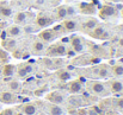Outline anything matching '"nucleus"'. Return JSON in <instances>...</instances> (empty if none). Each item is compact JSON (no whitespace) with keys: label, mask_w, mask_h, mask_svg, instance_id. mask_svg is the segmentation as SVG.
Masks as SVG:
<instances>
[{"label":"nucleus","mask_w":123,"mask_h":115,"mask_svg":"<svg viewBox=\"0 0 123 115\" xmlns=\"http://www.w3.org/2000/svg\"><path fill=\"white\" fill-rule=\"evenodd\" d=\"M63 26H57L55 29H45V30H42L41 32H38V38L41 39L42 42L44 43H49V42H53L54 39L56 38L60 33V30H62Z\"/></svg>","instance_id":"f257e3e1"},{"label":"nucleus","mask_w":123,"mask_h":115,"mask_svg":"<svg viewBox=\"0 0 123 115\" xmlns=\"http://www.w3.org/2000/svg\"><path fill=\"white\" fill-rule=\"evenodd\" d=\"M45 53H47V56H50V57H63L67 55V49L63 44L56 43V44L49 46L45 50Z\"/></svg>","instance_id":"f03ea898"},{"label":"nucleus","mask_w":123,"mask_h":115,"mask_svg":"<svg viewBox=\"0 0 123 115\" xmlns=\"http://www.w3.org/2000/svg\"><path fill=\"white\" fill-rule=\"evenodd\" d=\"M88 88L92 93H94L97 95H106L108 94L105 84L103 82H99V81H91L88 83Z\"/></svg>","instance_id":"7ed1b4c3"},{"label":"nucleus","mask_w":123,"mask_h":115,"mask_svg":"<svg viewBox=\"0 0 123 115\" xmlns=\"http://www.w3.org/2000/svg\"><path fill=\"white\" fill-rule=\"evenodd\" d=\"M116 14H117V10L111 5H104L99 11V17L102 19H108V18L114 17Z\"/></svg>","instance_id":"20e7f679"},{"label":"nucleus","mask_w":123,"mask_h":115,"mask_svg":"<svg viewBox=\"0 0 123 115\" xmlns=\"http://www.w3.org/2000/svg\"><path fill=\"white\" fill-rule=\"evenodd\" d=\"M45 99L49 102L54 103V105H61L65 101V95L62 93H60V91H51V93L47 94Z\"/></svg>","instance_id":"39448f33"},{"label":"nucleus","mask_w":123,"mask_h":115,"mask_svg":"<svg viewBox=\"0 0 123 115\" xmlns=\"http://www.w3.org/2000/svg\"><path fill=\"white\" fill-rule=\"evenodd\" d=\"M90 36H91L92 38L104 39V38H108V32H106V30H105L104 26L97 25L92 31H90Z\"/></svg>","instance_id":"423d86ee"},{"label":"nucleus","mask_w":123,"mask_h":115,"mask_svg":"<svg viewBox=\"0 0 123 115\" xmlns=\"http://www.w3.org/2000/svg\"><path fill=\"white\" fill-rule=\"evenodd\" d=\"M53 23H54V19H53L51 17H49L48 14H45V13L38 14V17H37V19H36V24H37V26H40V27H47V26L51 25Z\"/></svg>","instance_id":"0eeeda50"},{"label":"nucleus","mask_w":123,"mask_h":115,"mask_svg":"<svg viewBox=\"0 0 123 115\" xmlns=\"http://www.w3.org/2000/svg\"><path fill=\"white\" fill-rule=\"evenodd\" d=\"M69 42H71V45H72L74 52H82V50H84V38L79 37V36H73Z\"/></svg>","instance_id":"6e6552de"},{"label":"nucleus","mask_w":123,"mask_h":115,"mask_svg":"<svg viewBox=\"0 0 123 115\" xmlns=\"http://www.w3.org/2000/svg\"><path fill=\"white\" fill-rule=\"evenodd\" d=\"M47 47H45V44L44 42H42L41 39H37L32 43V52L35 55H42L43 52H45Z\"/></svg>","instance_id":"1a4fd4ad"},{"label":"nucleus","mask_w":123,"mask_h":115,"mask_svg":"<svg viewBox=\"0 0 123 115\" xmlns=\"http://www.w3.org/2000/svg\"><path fill=\"white\" fill-rule=\"evenodd\" d=\"M16 70H17L16 65H13V64H5L1 68V75L5 77H12L16 74Z\"/></svg>","instance_id":"9d476101"},{"label":"nucleus","mask_w":123,"mask_h":115,"mask_svg":"<svg viewBox=\"0 0 123 115\" xmlns=\"http://www.w3.org/2000/svg\"><path fill=\"white\" fill-rule=\"evenodd\" d=\"M14 101H16V96H14L12 93H10V91H4V93H1V95H0V102L6 103V105H11V103H13Z\"/></svg>","instance_id":"9b49d317"},{"label":"nucleus","mask_w":123,"mask_h":115,"mask_svg":"<svg viewBox=\"0 0 123 115\" xmlns=\"http://www.w3.org/2000/svg\"><path fill=\"white\" fill-rule=\"evenodd\" d=\"M82 89V84L80 81H78V79H74V81H72L69 84H68V90H69V93L71 94H78V93H80Z\"/></svg>","instance_id":"f8f14e48"},{"label":"nucleus","mask_w":123,"mask_h":115,"mask_svg":"<svg viewBox=\"0 0 123 115\" xmlns=\"http://www.w3.org/2000/svg\"><path fill=\"white\" fill-rule=\"evenodd\" d=\"M17 74H18V76L19 77H25L28 76L31 71H32V67L31 65H29V64H24V65H19L18 68H17Z\"/></svg>","instance_id":"ddd939ff"},{"label":"nucleus","mask_w":123,"mask_h":115,"mask_svg":"<svg viewBox=\"0 0 123 115\" xmlns=\"http://www.w3.org/2000/svg\"><path fill=\"white\" fill-rule=\"evenodd\" d=\"M29 16H31L29 12H19L16 14L14 17V23L20 25V24H25L29 20Z\"/></svg>","instance_id":"4468645a"},{"label":"nucleus","mask_w":123,"mask_h":115,"mask_svg":"<svg viewBox=\"0 0 123 115\" xmlns=\"http://www.w3.org/2000/svg\"><path fill=\"white\" fill-rule=\"evenodd\" d=\"M22 33V29L18 26V25H12V26H10V27H7V30H6V35L8 36V37H11V38H13V37H17V36H19Z\"/></svg>","instance_id":"2eb2a0df"},{"label":"nucleus","mask_w":123,"mask_h":115,"mask_svg":"<svg viewBox=\"0 0 123 115\" xmlns=\"http://www.w3.org/2000/svg\"><path fill=\"white\" fill-rule=\"evenodd\" d=\"M37 112V108L32 103H26L22 107V113L24 115H35Z\"/></svg>","instance_id":"dca6fc26"},{"label":"nucleus","mask_w":123,"mask_h":115,"mask_svg":"<svg viewBox=\"0 0 123 115\" xmlns=\"http://www.w3.org/2000/svg\"><path fill=\"white\" fill-rule=\"evenodd\" d=\"M97 74H98V76L100 77V78H108V77L110 76V69H109L108 65L103 64V65L98 67Z\"/></svg>","instance_id":"f3484780"},{"label":"nucleus","mask_w":123,"mask_h":115,"mask_svg":"<svg viewBox=\"0 0 123 115\" xmlns=\"http://www.w3.org/2000/svg\"><path fill=\"white\" fill-rule=\"evenodd\" d=\"M80 10H81L82 13H86V14H93L96 12V8L93 7L92 4H88V2H82L80 4Z\"/></svg>","instance_id":"a211bd4d"},{"label":"nucleus","mask_w":123,"mask_h":115,"mask_svg":"<svg viewBox=\"0 0 123 115\" xmlns=\"http://www.w3.org/2000/svg\"><path fill=\"white\" fill-rule=\"evenodd\" d=\"M49 114L50 115H63L65 114V110L60 107V105L51 103V106L49 107Z\"/></svg>","instance_id":"6ab92c4d"},{"label":"nucleus","mask_w":123,"mask_h":115,"mask_svg":"<svg viewBox=\"0 0 123 115\" xmlns=\"http://www.w3.org/2000/svg\"><path fill=\"white\" fill-rule=\"evenodd\" d=\"M98 25V20L97 19H88V20H86L84 24H82V27L86 30V31H90V30H93L96 26Z\"/></svg>","instance_id":"aec40b11"},{"label":"nucleus","mask_w":123,"mask_h":115,"mask_svg":"<svg viewBox=\"0 0 123 115\" xmlns=\"http://www.w3.org/2000/svg\"><path fill=\"white\" fill-rule=\"evenodd\" d=\"M110 89L112 93H121L123 91V83L121 81H112L110 84Z\"/></svg>","instance_id":"412c9836"},{"label":"nucleus","mask_w":123,"mask_h":115,"mask_svg":"<svg viewBox=\"0 0 123 115\" xmlns=\"http://www.w3.org/2000/svg\"><path fill=\"white\" fill-rule=\"evenodd\" d=\"M12 14V10L11 7H8L5 2L0 4V16L1 17H10Z\"/></svg>","instance_id":"4be33fe9"},{"label":"nucleus","mask_w":123,"mask_h":115,"mask_svg":"<svg viewBox=\"0 0 123 115\" xmlns=\"http://www.w3.org/2000/svg\"><path fill=\"white\" fill-rule=\"evenodd\" d=\"M56 75H57V77H59L61 81H68V79H71V77H72L71 73H69L68 70H65V69L57 70Z\"/></svg>","instance_id":"5701e85b"},{"label":"nucleus","mask_w":123,"mask_h":115,"mask_svg":"<svg viewBox=\"0 0 123 115\" xmlns=\"http://www.w3.org/2000/svg\"><path fill=\"white\" fill-rule=\"evenodd\" d=\"M62 26L66 31H75L77 30V23L74 20H65Z\"/></svg>","instance_id":"b1692460"},{"label":"nucleus","mask_w":123,"mask_h":115,"mask_svg":"<svg viewBox=\"0 0 123 115\" xmlns=\"http://www.w3.org/2000/svg\"><path fill=\"white\" fill-rule=\"evenodd\" d=\"M2 45H4V47L5 49H7V50H13L14 47H16V40L14 39H6V40H4L2 42Z\"/></svg>","instance_id":"393cba45"},{"label":"nucleus","mask_w":123,"mask_h":115,"mask_svg":"<svg viewBox=\"0 0 123 115\" xmlns=\"http://www.w3.org/2000/svg\"><path fill=\"white\" fill-rule=\"evenodd\" d=\"M111 70H112V74L115 76H123V65L116 64L111 68Z\"/></svg>","instance_id":"a878e982"},{"label":"nucleus","mask_w":123,"mask_h":115,"mask_svg":"<svg viewBox=\"0 0 123 115\" xmlns=\"http://www.w3.org/2000/svg\"><path fill=\"white\" fill-rule=\"evenodd\" d=\"M56 13H57V18H59V19H65V18L67 17V10H66L65 6H60V7L57 8Z\"/></svg>","instance_id":"bb28decb"},{"label":"nucleus","mask_w":123,"mask_h":115,"mask_svg":"<svg viewBox=\"0 0 123 115\" xmlns=\"http://www.w3.org/2000/svg\"><path fill=\"white\" fill-rule=\"evenodd\" d=\"M8 87H10V89L12 90V91H19L20 90V83L18 82V81H12V82H10V84H8Z\"/></svg>","instance_id":"cd10ccee"},{"label":"nucleus","mask_w":123,"mask_h":115,"mask_svg":"<svg viewBox=\"0 0 123 115\" xmlns=\"http://www.w3.org/2000/svg\"><path fill=\"white\" fill-rule=\"evenodd\" d=\"M7 59H8V55H7V52H6L4 49L0 47V63H6Z\"/></svg>","instance_id":"c85d7f7f"},{"label":"nucleus","mask_w":123,"mask_h":115,"mask_svg":"<svg viewBox=\"0 0 123 115\" xmlns=\"http://www.w3.org/2000/svg\"><path fill=\"white\" fill-rule=\"evenodd\" d=\"M116 106L118 107V109H123V97H120V99H117L116 100Z\"/></svg>","instance_id":"c756f323"},{"label":"nucleus","mask_w":123,"mask_h":115,"mask_svg":"<svg viewBox=\"0 0 123 115\" xmlns=\"http://www.w3.org/2000/svg\"><path fill=\"white\" fill-rule=\"evenodd\" d=\"M0 115H14V112H13V109L8 108V109H5V110H2Z\"/></svg>","instance_id":"7c9ffc66"},{"label":"nucleus","mask_w":123,"mask_h":115,"mask_svg":"<svg viewBox=\"0 0 123 115\" xmlns=\"http://www.w3.org/2000/svg\"><path fill=\"white\" fill-rule=\"evenodd\" d=\"M67 10V16H74L75 14V10L73 7H66Z\"/></svg>","instance_id":"2f4dec72"},{"label":"nucleus","mask_w":123,"mask_h":115,"mask_svg":"<svg viewBox=\"0 0 123 115\" xmlns=\"http://www.w3.org/2000/svg\"><path fill=\"white\" fill-rule=\"evenodd\" d=\"M24 30H25V32H35L36 31V29L34 26H29V25H26Z\"/></svg>","instance_id":"473e14b6"},{"label":"nucleus","mask_w":123,"mask_h":115,"mask_svg":"<svg viewBox=\"0 0 123 115\" xmlns=\"http://www.w3.org/2000/svg\"><path fill=\"white\" fill-rule=\"evenodd\" d=\"M79 115H87V110L86 109H80L79 110Z\"/></svg>","instance_id":"72a5a7b5"},{"label":"nucleus","mask_w":123,"mask_h":115,"mask_svg":"<svg viewBox=\"0 0 123 115\" xmlns=\"http://www.w3.org/2000/svg\"><path fill=\"white\" fill-rule=\"evenodd\" d=\"M118 45H120V46H123V38H121L118 40Z\"/></svg>","instance_id":"f704fd0d"},{"label":"nucleus","mask_w":123,"mask_h":115,"mask_svg":"<svg viewBox=\"0 0 123 115\" xmlns=\"http://www.w3.org/2000/svg\"><path fill=\"white\" fill-rule=\"evenodd\" d=\"M16 115H24L23 113H18V114H16Z\"/></svg>","instance_id":"c9c22d12"},{"label":"nucleus","mask_w":123,"mask_h":115,"mask_svg":"<svg viewBox=\"0 0 123 115\" xmlns=\"http://www.w3.org/2000/svg\"><path fill=\"white\" fill-rule=\"evenodd\" d=\"M111 1H120V0H111Z\"/></svg>","instance_id":"e433bc0d"},{"label":"nucleus","mask_w":123,"mask_h":115,"mask_svg":"<svg viewBox=\"0 0 123 115\" xmlns=\"http://www.w3.org/2000/svg\"><path fill=\"white\" fill-rule=\"evenodd\" d=\"M122 17H123V10H122Z\"/></svg>","instance_id":"4c0bfd02"},{"label":"nucleus","mask_w":123,"mask_h":115,"mask_svg":"<svg viewBox=\"0 0 123 115\" xmlns=\"http://www.w3.org/2000/svg\"><path fill=\"white\" fill-rule=\"evenodd\" d=\"M120 1H123V0H120Z\"/></svg>","instance_id":"58836bf2"}]
</instances>
